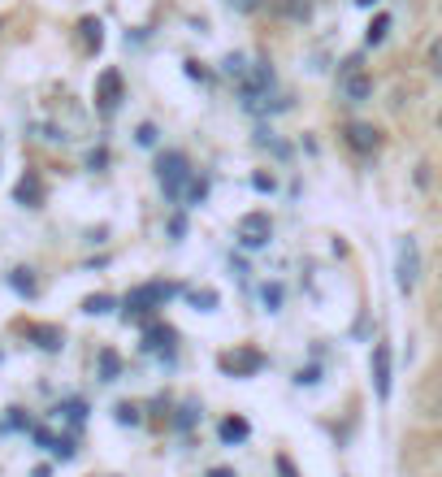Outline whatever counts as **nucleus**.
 <instances>
[{
  "label": "nucleus",
  "mask_w": 442,
  "mask_h": 477,
  "mask_svg": "<svg viewBox=\"0 0 442 477\" xmlns=\"http://www.w3.org/2000/svg\"><path fill=\"white\" fill-rule=\"evenodd\" d=\"M173 295H178L173 282H143V287H135V291L122 300V321H126V326H131V321H152Z\"/></svg>",
  "instance_id": "obj_1"
},
{
  "label": "nucleus",
  "mask_w": 442,
  "mask_h": 477,
  "mask_svg": "<svg viewBox=\"0 0 442 477\" xmlns=\"http://www.w3.org/2000/svg\"><path fill=\"white\" fill-rule=\"evenodd\" d=\"M191 174H196L191 170V157H187L182 148H165V152H157V182H161V191H165V200H170V205H182Z\"/></svg>",
  "instance_id": "obj_2"
},
{
  "label": "nucleus",
  "mask_w": 442,
  "mask_h": 477,
  "mask_svg": "<svg viewBox=\"0 0 442 477\" xmlns=\"http://www.w3.org/2000/svg\"><path fill=\"white\" fill-rule=\"evenodd\" d=\"M235 238L238 247H247V252H261V247H269L273 238V217L265 213V208H256V213H243L235 226Z\"/></svg>",
  "instance_id": "obj_3"
},
{
  "label": "nucleus",
  "mask_w": 442,
  "mask_h": 477,
  "mask_svg": "<svg viewBox=\"0 0 442 477\" xmlns=\"http://www.w3.org/2000/svg\"><path fill=\"white\" fill-rule=\"evenodd\" d=\"M126 101V78H122V69L108 66L100 69V78H96V113L100 117H113L117 109Z\"/></svg>",
  "instance_id": "obj_4"
},
{
  "label": "nucleus",
  "mask_w": 442,
  "mask_h": 477,
  "mask_svg": "<svg viewBox=\"0 0 442 477\" xmlns=\"http://www.w3.org/2000/svg\"><path fill=\"white\" fill-rule=\"evenodd\" d=\"M416 278H421V247L408 235V238H399V252H395V287H399V295L416 291Z\"/></svg>",
  "instance_id": "obj_5"
},
{
  "label": "nucleus",
  "mask_w": 442,
  "mask_h": 477,
  "mask_svg": "<svg viewBox=\"0 0 442 477\" xmlns=\"http://www.w3.org/2000/svg\"><path fill=\"white\" fill-rule=\"evenodd\" d=\"M342 143L356 152V157H374V152H382V143H386V135H382V126H374V122H347L342 126Z\"/></svg>",
  "instance_id": "obj_6"
},
{
  "label": "nucleus",
  "mask_w": 442,
  "mask_h": 477,
  "mask_svg": "<svg viewBox=\"0 0 442 477\" xmlns=\"http://www.w3.org/2000/svg\"><path fill=\"white\" fill-rule=\"evenodd\" d=\"M369 374H374L377 400L386 404V400H390V343H386V339L374 343V356H369Z\"/></svg>",
  "instance_id": "obj_7"
},
{
  "label": "nucleus",
  "mask_w": 442,
  "mask_h": 477,
  "mask_svg": "<svg viewBox=\"0 0 442 477\" xmlns=\"http://www.w3.org/2000/svg\"><path fill=\"white\" fill-rule=\"evenodd\" d=\"M221 374H235V377H252V374H261V365H265V356L261 352H252V347H238V352H226L221 360Z\"/></svg>",
  "instance_id": "obj_8"
},
{
  "label": "nucleus",
  "mask_w": 442,
  "mask_h": 477,
  "mask_svg": "<svg viewBox=\"0 0 442 477\" xmlns=\"http://www.w3.org/2000/svg\"><path fill=\"white\" fill-rule=\"evenodd\" d=\"M374 92H377V83H374V74H369V69L339 78V96L347 104H369V101H374Z\"/></svg>",
  "instance_id": "obj_9"
},
{
  "label": "nucleus",
  "mask_w": 442,
  "mask_h": 477,
  "mask_svg": "<svg viewBox=\"0 0 442 477\" xmlns=\"http://www.w3.org/2000/svg\"><path fill=\"white\" fill-rule=\"evenodd\" d=\"M173 339H178V330L165 326V321H148L143 326V352H152V356H173Z\"/></svg>",
  "instance_id": "obj_10"
},
{
  "label": "nucleus",
  "mask_w": 442,
  "mask_h": 477,
  "mask_svg": "<svg viewBox=\"0 0 442 477\" xmlns=\"http://www.w3.org/2000/svg\"><path fill=\"white\" fill-rule=\"evenodd\" d=\"M13 200H18L22 208H39V205H44V182H39V174L31 170V174H22V178H18Z\"/></svg>",
  "instance_id": "obj_11"
},
{
  "label": "nucleus",
  "mask_w": 442,
  "mask_h": 477,
  "mask_svg": "<svg viewBox=\"0 0 442 477\" xmlns=\"http://www.w3.org/2000/svg\"><path fill=\"white\" fill-rule=\"evenodd\" d=\"M217 439H221V447H238L252 439V421L247 416H226L221 425H217Z\"/></svg>",
  "instance_id": "obj_12"
},
{
  "label": "nucleus",
  "mask_w": 442,
  "mask_h": 477,
  "mask_svg": "<svg viewBox=\"0 0 442 477\" xmlns=\"http://www.w3.org/2000/svg\"><path fill=\"white\" fill-rule=\"evenodd\" d=\"M312 0H273V13L277 18H286V22H295V27H308L312 22Z\"/></svg>",
  "instance_id": "obj_13"
},
{
  "label": "nucleus",
  "mask_w": 442,
  "mask_h": 477,
  "mask_svg": "<svg viewBox=\"0 0 442 477\" xmlns=\"http://www.w3.org/2000/svg\"><path fill=\"white\" fill-rule=\"evenodd\" d=\"M9 291L13 295H22V300H35L39 295V282H35V270H27V265H18V270H9Z\"/></svg>",
  "instance_id": "obj_14"
},
{
  "label": "nucleus",
  "mask_w": 442,
  "mask_h": 477,
  "mask_svg": "<svg viewBox=\"0 0 442 477\" xmlns=\"http://www.w3.org/2000/svg\"><path fill=\"white\" fill-rule=\"evenodd\" d=\"M390 27H395V18H390L386 9H377L374 22L365 27V48H382V44L390 39Z\"/></svg>",
  "instance_id": "obj_15"
},
{
  "label": "nucleus",
  "mask_w": 442,
  "mask_h": 477,
  "mask_svg": "<svg viewBox=\"0 0 442 477\" xmlns=\"http://www.w3.org/2000/svg\"><path fill=\"white\" fill-rule=\"evenodd\" d=\"M27 335H31L35 347H44V352H61V347H66V330H61V326H27Z\"/></svg>",
  "instance_id": "obj_16"
},
{
  "label": "nucleus",
  "mask_w": 442,
  "mask_h": 477,
  "mask_svg": "<svg viewBox=\"0 0 442 477\" xmlns=\"http://www.w3.org/2000/svg\"><path fill=\"white\" fill-rule=\"evenodd\" d=\"M78 35H83V48H87V53H100L104 22H100V18H83V22H78Z\"/></svg>",
  "instance_id": "obj_17"
},
{
  "label": "nucleus",
  "mask_w": 442,
  "mask_h": 477,
  "mask_svg": "<svg viewBox=\"0 0 442 477\" xmlns=\"http://www.w3.org/2000/svg\"><path fill=\"white\" fill-rule=\"evenodd\" d=\"M221 74H226V78H235V83H243V78L252 74V66H247V57H243V53H226V57H221Z\"/></svg>",
  "instance_id": "obj_18"
},
{
  "label": "nucleus",
  "mask_w": 442,
  "mask_h": 477,
  "mask_svg": "<svg viewBox=\"0 0 442 477\" xmlns=\"http://www.w3.org/2000/svg\"><path fill=\"white\" fill-rule=\"evenodd\" d=\"M205 200H208V178H205V174H191V182H187V196H182V205L196 208V205H205Z\"/></svg>",
  "instance_id": "obj_19"
},
{
  "label": "nucleus",
  "mask_w": 442,
  "mask_h": 477,
  "mask_svg": "<svg viewBox=\"0 0 442 477\" xmlns=\"http://www.w3.org/2000/svg\"><path fill=\"white\" fill-rule=\"evenodd\" d=\"M282 300H286L282 282H265V287H261V304H265V312H282Z\"/></svg>",
  "instance_id": "obj_20"
},
{
  "label": "nucleus",
  "mask_w": 442,
  "mask_h": 477,
  "mask_svg": "<svg viewBox=\"0 0 442 477\" xmlns=\"http://www.w3.org/2000/svg\"><path fill=\"white\" fill-rule=\"evenodd\" d=\"M113 308H117V300H113V295H87V300H83V312H87V317H104V312H113Z\"/></svg>",
  "instance_id": "obj_21"
},
{
  "label": "nucleus",
  "mask_w": 442,
  "mask_h": 477,
  "mask_svg": "<svg viewBox=\"0 0 442 477\" xmlns=\"http://www.w3.org/2000/svg\"><path fill=\"white\" fill-rule=\"evenodd\" d=\"M117 374H122V360H117L113 347H104L100 352V382H117Z\"/></svg>",
  "instance_id": "obj_22"
},
{
  "label": "nucleus",
  "mask_w": 442,
  "mask_h": 477,
  "mask_svg": "<svg viewBox=\"0 0 442 477\" xmlns=\"http://www.w3.org/2000/svg\"><path fill=\"white\" fill-rule=\"evenodd\" d=\"M113 421H117V425H139L143 412H139V404H126V400H122V404H113Z\"/></svg>",
  "instance_id": "obj_23"
},
{
  "label": "nucleus",
  "mask_w": 442,
  "mask_h": 477,
  "mask_svg": "<svg viewBox=\"0 0 442 477\" xmlns=\"http://www.w3.org/2000/svg\"><path fill=\"white\" fill-rule=\"evenodd\" d=\"M135 143H139V148H157V143H161L157 122H139V126H135Z\"/></svg>",
  "instance_id": "obj_24"
},
{
  "label": "nucleus",
  "mask_w": 442,
  "mask_h": 477,
  "mask_svg": "<svg viewBox=\"0 0 442 477\" xmlns=\"http://www.w3.org/2000/svg\"><path fill=\"white\" fill-rule=\"evenodd\" d=\"M182 69H187V78H191V83H213L208 66H205V61H196V57H187V61H182Z\"/></svg>",
  "instance_id": "obj_25"
},
{
  "label": "nucleus",
  "mask_w": 442,
  "mask_h": 477,
  "mask_svg": "<svg viewBox=\"0 0 442 477\" xmlns=\"http://www.w3.org/2000/svg\"><path fill=\"white\" fill-rule=\"evenodd\" d=\"M57 412H66L69 425H83V421H87V404H83V400H66Z\"/></svg>",
  "instance_id": "obj_26"
},
{
  "label": "nucleus",
  "mask_w": 442,
  "mask_h": 477,
  "mask_svg": "<svg viewBox=\"0 0 442 477\" xmlns=\"http://www.w3.org/2000/svg\"><path fill=\"white\" fill-rule=\"evenodd\" d=\"M252 191L273 196V191H277V178H273V174H265V170H256V174H252Z\"/></svg>",
  "instance_id": "obj_27"
},
{
  "label": "nucleus",
  "mask_w": 442,
  "mask_h": 477,
  "mask_svg": "<svg viewBox=\"0 0 442 477\" xmlns=\"http://www.w3.org/2000/svg\"><path fill=\"white\" fill-rule=\"evenodd\" d=\"M0 430H31V421H27V412L22 408H9V416L0 421Z\"/></svg>",
  "instance_id": "obj_28"
},
{
  "label": "nucleus",
  "mask_w": 442,
  "mask_h": 477,
  "mask_svg": "<svg viewBox=\"0 0 442 477\" xmlns=\"http://www.w3.org/2000/svg\"><path fill=\"white\" fill-rule=\"evenodd\" d=\"M365 69V53H351V57H342L339 61V78H347V74H360Z\"/></svg>",
  "instance_id": "obj_29"
},
{
  "label": "nucleus",
  "mask_w": 442,
  "mask_h": 477,
  "mask_svg": "<svg viewBox=\"0 0 442 477\" xmlns=\"http://www.w3.org/2000/svg\"><path fill=\"white\" fill-rule=\"evenodd\" d=\"M191 304L200 308V312H213V308H217V291H191Z\"/></svg>",
  "instance_id": "obj_30"
},
{
  "label": "nucleus",
  "mask_w": 442,
  "mask_h": 477,
  "mask_svg": "<svg viewBox=\"0 0 442 477\" xmlns=\"http://www.w3.org/2000/svg\"><path fill=\"white\" fill-rule=\"evenodd\" d=\"M226 4H230L235 13H247V18H252V13H261V9H265L269 0H226Z\"/></svg>",
  "instance_id": "obj_31"
},
{
  "label": "nucleus",
  "mask_w": 442,
  "mask_h": 477,
  "mask_svg": "<svg viewBox=\"0 0 442 477\" xmlns=\"http://www.w3.org/2000/svg\"><path fill=\"white\" fill-rule=\"evenodd\" d=\"M52 456H57V460H74V456H78V443H74V439H57V443H52Z\"/></svg>",
  "instance_id": "obj_32"
},
{
  "label": "nucleus",
  "mask_w": 442,
  "mask_h": 477,
  "mask_svg": "<svg viewBox=\"0 0 442 477\" xmlns=\"http://www.w3.org/2000/svg\"><path fill=\"white\" fill-rule=\"evenodd\" d=\"M87 170H108V148H92V152H87Z\"/></svg>",
  "instance_id": "obj_33"
},
{
  "label": "nucleus",
  "mask_w": 442,
  "mask_h": 477,
  "mask_svg": "<svg viewBox=\"0 0 442 477\" xmlns=\"http://www.w3.org/2000/svg\"><path fill=\"white\" fill-rule=\"evenodd\" d=\"M317 382H321V369H317V365H308V369L295 374V386H317Z\"/></svg>",
  "instance_id": "obj_34"
},
{
  "label": "nucleus",
  "mask_w": 442,
  "mask_h": 477,
  "mask_svg": "<svg viewBox=\"0 0 442 477\" xmlns=\"http://www.w3.org/2000/svg\"><path fill=\"white\" fill-rule=\"evenodd\" d=\"M170 238L173 243H178V238H187V217H182V213H173L170 217Z\"/></svg>",
  "instance_id": "obj_35"
},
{
  "label": "nucleus",
  "mask_w": 442,
  "mask_h": 477,
  "mask_svg": "<svg viewBox=\"0 0 442 477\" xmlns=\"http://www.w3.org/2000/svg\"><path fill=\"white\" fill-rule=\"evenodd\" d=\"M196 425V404H182L178 408V430H191Z\"/></svg>",
  "instance_id": "obj_36"
},
{
  "label": "nucleus",
  "mask_w": 442,
  "mask_h": 477,
  "mask_svg": "<svg viewBox=\"0 0 442 477\" xmlns=\"http://www.w3.org/2000/svg\"><path fill=\"white\" fill-rule=\"evenodd\" d=\"M273 465H277V473H282V477H300V473H295V465H291V460H286V456H277V460H273Z\"/></svg>",
  "instance_id": "obj_37"
},
{
  "label": "nucleus",
  "mask_w": 442,
  "mask_h": 477,
  "mask_svg": "<svg viewBox=\"0 0 442 477\" xmlns=\"http://www.w3.org/2000/svg\"><path fill=\"white\" fill-rule=\"evenodd\" d=\"M356 9H382V0H356Z\"/></svg>",
  "instance_id": "obj_38"
},
{
  "label": "nucleus",
  "mask_w": 442,
  "mask_h": 477,
  "mask_svg": "<svg viewBox=\"0 0 442 477\" xmlns=\"http://www.w3.org/2000/svg\"><path fill=\"white\" fill-rule=\"evenodd\" d=\"M205 477H235V469H208Z\"/></svg>",
  "instance_id": "obj_39"
},
{
  "label": "nucleus",
  "mask_w": 442,
  "mask_h": 477,
  "mask_svg": "<svg viewBox=\"0 0 442 477\" xmlns=\"http://www.w3.org/2000/svg\"><path fill=\"white\" fill-rule=\"evenodd\" d=\"M31 477H52V469H48V465H39V469H35Z\"/></svg>",
  "instance_id": "obj_40"
},
{
  "label": "nucleus",
  "mask_w": 442,
  "mask_h": 477,
  "mask_svg": "<svg viewBox=\"0 0 442 477\" xmlns=\"http://www.w3.org/2000/svg\"><path fill=\"white\" fill-rule=\"evenodd\" d=\"M438 126H442V113H438Z\"/></svg>",
  "instance_id": "obj_41"
}]
</instances>
